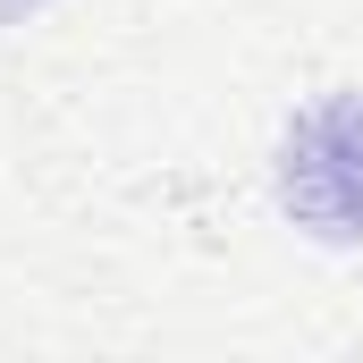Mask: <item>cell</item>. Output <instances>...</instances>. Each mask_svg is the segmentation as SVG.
<instances>
[{"label":"cell","mask_w":363,"mask_h":363,"mask_svg":"<svg viewBox=\"0 0 363 363\" xmlns=\"http://www.w3.org/2000/svg\"><path fill=\"white\" fill-rule=\"evenodd\" d=\"M279 203L321 245H363V93H330L287 127Z\"/></svg>","instance_id":"cell-1"}]
</instances>
